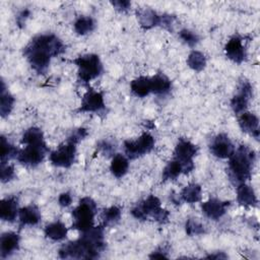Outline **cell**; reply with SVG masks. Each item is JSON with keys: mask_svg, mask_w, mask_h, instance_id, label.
Listing matches in <instances>:
<instances>
[{"mask_svg": "<svg viewBox=\"0 0 260 260\" xmlns=\"http://www.w3.org/2000/svg\"><path fill=\"white\" fill-rule=\"evenodd\" d=\"M64 52L65 45L54 34L38 35L23 48V56L38 74H46L51 59Z\"/></svg>", "mask_w": 260, "mask_h": 260, "instance_id": "1", "label": "cell"}, {"mask_svg": "<svg viewBox=\"0 0 260 260\" xmlns=\"http://www.w3.org/2000/svg\"><path fill=\"white\" fill-rule=\"evenodd\" d=\"M103 224L92 226L71 242L59 249V256L63 259H95L106 248Z\"/></svg>", "mask_w": 260, "mask_h": 260, "instance_id": "2", "label": "cell"}, {"mask_svg": "<svg viewBox=\"0 0 260 260\" xmlns=\"http://www.w3.org/2000/svg\"><path fill=\"white\" fill-rule=\"evenodd\" d=\"M256 161V153L247 145H240L229 157L228 176L234 186L246 183L251 176Z\"/></svg>", "mask_w": 260, "mask_h": 260, "instance_id": "3", "label": "cell"}, {"mask_svg": "<svg viewBox=\"0 0 260 260\" xmlns=\"http://www.w3.org/2000/svg\"><path fill=\"white\" fill-rule=\"evenodd\" d=\"M87 131L85 128H78L71 132L66 140L61 143L57 149L50 153V161L55 167L69 168L73 165L76 157V145L84 137H86Z\"/></svg>", "mask_w": 260, "mask_h": 260, "instance_id": "4", "label": "cell"}, {"mask_svg": "<svg viewBox=\"0 0 260 260\" xmlns=\"http://www.w3.org/2000/svg\"><path fill=\"white\" fill-rule=\"evenodd\" d=\"M131 214L138 220L151 218L159 223L167 222L170 216V212L161 207L160 200L154 195H149L144 200L137 203L131 209Z\"/></svg>", "mask_w": 260, "mask_h": 260, "instance_id": "5", "label": "cell"}, {"mask_svg": "<svg viewBox=\"0 0 260 260\" xmlns=\"http://www.w3.org/2000/svg\"><path fill=\"white\" fill-rule=\"evenodd\" d=\"M96 212V204L90 197H83L79 200V204L72 210L73 230L81 233L90 230L93 226L94 215Z\"/></svg>", "mask_w": 260, "mask_h": 260, "instance_id": "6", "label": "cell"}, {"mask_svg": "<svg viewBox=\"0 0 260 260\" xmlns=\"http://www.w3.org/2000/svg\"><path fill=\"white\" fill-rule=\"evenodd\" d=\"M77 67V77L78 80L86 84L90 80L100 76L103 72V64L101 59L95 54H85L78 56L72 60Z\"/></svg>", "mask_w": 260, "mask_h": 260, "instance_id": "7", "label": "cell"}, {"mask_svg": "<svg viewBox=\"0 0 260 260\" xmlns=\"http://www.w3.org/2000/svg\"><path fill=\"white\" fill-rule=\"evenodd\" d=\"M154 138L148 132L142 133L136 140H125L124 151L128 158L135 159L148 152L154 147Z\"/></svg>", "mask_w": 260, "mask_h": 260, "instance_id": "8", "label": "cell"}, {"mask_svg": "<svg viewBox=\"0 0 260 260\" xmlns=\"http://www.w3.org/2000/svg\"><path fill=\"white\" fill-rule=\"evenodd\" d=\"M198 147L191 141L180 138L175 146L174 158L180 161L183 168V174H189L194 169L193 157L197 154Z\"/></svg>", "mask_w": 260, "mask_h": 260, "instance_id": "9", "label": "cell"}, {"mask_svg": "<svg viewBox=\"0 0 260 260\" xmlns=\"http://www.w3.org/2000/svg\"><path fill=\"white\" fill-rule=\"evenodd\" d=\"M48 152L49 148L46 143L30 144L25 145L23 149L19 150L16 158L21 165L29 168H35L44 160Z\"/></svg>", "mask_w": 260, "mask_h": 260, "instance_id": "10", "label": "cell"}, {"mask_svg": "<svg viewBox=\"0 0 260 260\" xmlns=\"http://www.w3.org/2000/svg\"><path fill=\"white\" fill-rule=\"evenodd\" d=\"M252 96L253 87L251 83L246 78H242V80L239 83L238 92L231 100V108L234 111V113L240 115L246 112Z\"/></svg>", "mask_w": 260, "mask_h": 260, "instance_id": "11", "label": "cell"}, {"mask_svg": "<svg viewBox=\"0 0 260 260\" xmlns=\"http://www.w3.org/2000/svg\"><path fill=\"white\" fill-rule=\"evenodd\" d=\"M106 109L104 93L92 88L88 89L81 99L78 113H102Z\"/></svg>", "mask_w": 260, "mask_h": 260, "instance_id": "12", "label": "cell"}, {"mask_svg": "<svg viewBox=\"0 0 260 260\" xmlns=\"http://www.w3.org/2000/svg\"><path fill=\"white\" fill-rule=\"evenodd\" d=\"M235 146L225 133H219L214 136L209 144L211 154L218 158H229L235 151Z\"/></svg>", "mask_w": 260, "mask_h": 260, "instance_id": "13", "label": "cell"}, {"mask_svg": "<svg viewBox=\"0 0 260 260\" xmlns=\"http://www.w3.org/2000/svg\"><path fill=\"white\" fill-rule=\"evenodd\" d=\"M224 52L226 57L237 64H242L247 59V50L243 45L242 37L233 36L224 46Z\"/></svg>", "mask_w": 260, "mask_h": 260, "instance_id": "14", "label": "cell"}, {"mask_svg": "<svg viewBox=\"0 0 260 260\" xmlns=\"http://www.w3.org/2000/svg\"><path fill=\"white\" fill-rule=\"evenodd\" d=\"M230 205V201H222L218 198L211 197L201 204V210L203 214L209 219L218 220L225 214L226 209Z\"/></svg>", "mask_w": 260, "mask_h": 260, "instance_id": "15", "label": "cell"}, {"mask_svg": "<svg viewBox=\"0 0 260 260\" xmlns=\"http://www.w3.org/2000/svg\"><path fill=\"white\" fill-rule=\"evenodd\" d=\"M238 123H239L241 130L244 133H247L258 140V138H259V118L255 114H253L251 112H244V113L240 114Z\"/></svg>", "mask_w": 260, "mask_h": 260, "instance_id": "16", "label": "cell"}, {"mask_svg": "<svg viewBox=\"0 0 260 260\" xmlns=\"http://www.w3.org/2000/svg\"><path fill=\"white\" fill-rule=\"evenodd\" d=\"M20 238L17 234L12 232H6L2 234L0 238V256L1 258H7L19 249Z\"/></svg>", "mask_w": 260, "mask_h": 260, "instance_id": "17", "label": "cell"}, {"mask_svg": "<svg viewBox=\"0 0 260 260\" xmlns=\"http://www.w3.org/2000/svg\"><path fill=\"white\" fill-rule=\"evenodd\" d=\"M18 200L11 196L3 199L0 203V218L4 221L13 222L18 215Z\"/></svg>", "mask_w": 260, "mask_h": 260, "instance_id": "18", "label": "cell"}, {"mask_svg": "<svg viewBox=\"0 0 260 260\" xmlns=\"http://www.w3.org/2000/svg\"><path fill=\"white\" fill-rule=\"evenodd\" d=\"M237 201L240 205L248 207V206H256L258 203L257 196L255 194L254 189L246 184H240L237 186Z\"/></svg>", "mask_w": 260, "mask_h": 260, "instance_id": "19", "label": "cell"}, {"mask_svg": "<svg viewBox=\"0 0 260 260\" xmlns=\"http://www.w3.org/2000/svg\"><path fill=\"white\" fill-rule=\"evenodd\" d=\"M19 224L20 226L24 225H37L41 221V212L38 206L31 204L24 206L19 209L18 212Z\"/></svg>", "mask_w": 260, "mask_h": 260, "instance_id": "20", "label": "cell"}, {"mask_svg": "<svg viewBox=\"0 0 260 260\" xmlns=\"http://www.w3.org/2000/svg\"><path fill=\"white\" fill-rule=\"evenodd\" d=\"M137 19L143 29H150L154 26H159L160 14H157L150 8H143L136 11Z\"/></svg>", "mask_w": 260, "mask_h": 260, "instance_id": "21", "label": "cell"}, {"mask_svg": "<svg viewBox=\"0 0 260 260\" xmlns=\"http://www.w3.org/2000/svg\"><path fill=\"white\" fill-rule=\"evenodd\" d=\"M151 93L154 94H167L172 88V81L162 73H157L150 77Z\"/></svg>", "mask_w": 260, "mask_h": 260, "instance_id": "22", "label": "cell"}, {"mask_svg": "<svg viewBox=\"0 0 260 260\" xmlns=\"http://www.w3.org/2000/svg\"><path fill=\"white\" fill-rule=\"evenodd\" d=\"M202 197V188L197 183H190L187 186H185L180 195L179 198L181 201L187 202V203H196L201 200Z\"/></svg>", "mask_w": 260, "mask_h": 260, "instance_id": "23", "label": "cell"}, {"mask_svg": "<svg viewBox=\"0 0 260 260\" xmlns=\"http://www.w3.org/2000/svg\"><path fill=\"white\" fill-rule=\"evenodd\" d=\"M44 233L46 238L52 241H62L67 237L68 229L62 221L57 220L47 224L45 226Z\"/></svg>", "mask_w": 260, "mask_h": 260, "instance_id": "24", "label": "cell"}, {"mask_svg": "<svg viewBox=\"0 0 260 260\" xmlns=\"http://www.w3.org/2000/svg\"><path fill=\"white\" fill-rule=\"evenodd\" d=\"M130 89H131V92L138 98H144L148 95L149 93H151L150 77L139 76L133 79L130 83Z\"/></svg>", "mask_w": 260, "mask_h": 260, "instance_id": "25", "label": "cell"}, {"mask_svg": "<svg viewBox=\"0 0 260 260\" xmlns=\"http://www.w3.org/2000/svg\"><path fill=\"white\" fill-rule=\"evenodd\" d=\"M129 168L128 157L121 153H116L111 161L110 170L116 178H122L126 175Z\"/></svg>", "mask_w": 260, "mask_h": 260, "instance_id": "26", "label": "cell"}, {"mask_svg": "<svg viewBox=\"0 0 260 260\" xmlns=\"http://www.w3.org/2000/svg\"><path fill=\"white\" fill-rule=\"evenodd\" d=\"M0 99H1L0 114H1L2 118H5L11 113L15 100H14L13 95L6 88V85L3 80L1 81V98Z\"/></svg>", "mask_w": 260, "mask_h": 260, "instance_id": "27", "label": "cell"}, {"mask_svg": "<svg viewBox=\"0 0 260 260\" xmlns=\"http://www.w3.org/2000/svg\"><path fill=\"white\" fill-rule=\"evenodd\" d=\"M21 142L25 145L30 144H43L46 143L44 140V133L38 127H30L24 131L21 137Z\"/></svg>", "mask_w": 260, "mask_h": 260, "instance_id": "28", "label": "cell"}, {"mask_svg": "<svg viewBox=\"0 0 260 260\" xmlns=\"http://www.w3.org/2000/svg\"><path fill=\"white\" fill-rule=\"evenodd\" d=\"M73 26H74V30L77 35L84 36V35L91 32L94 29L95 23H94V20L90 16H79L75 20Z\"/></svg>", "mask_w": 260, "mask_h": 260, "instance_id": "29", "label": "cell"}, {"mask_svg": "<svg viewBox=\"0 0 260 260\" xmlns=\"http://www.w3.org/2000/svg\"><path fill=\"white\" fill-rule=\"evenodd\" d=\"M181 174H183V168L180 161L177 159H173L167 164L165 169L162 170L161 179L162 181H169V180H176Z\"/></svg>", "mask_w": 260, "mask_h": 260, "instance_id": "30", "label": "cell"}, {"mask_svg": "<svg viewBox=\"0 0 260 260\" xmlns=\"http://www.w3.org/2000/svg\"><path fill=\"white\" fill-rule=\"evenodd\" d=\"M187 65L194 71L200 72L206 66V57L203 53L193 50L187 58Z\"/></svg>", "mask_w": 260, "mask_h": 260, "instance_id": "31", "label": "cell"}, {"mask_svg": "<svg viewBox=\"0 0 260 260\" xmlns=\"http://www.w3.org/2000/svg\"><path fill=\"white\" fill-rule=\"evenodd\" d=\"M102 224L106 228L108 225H112L117 223L121 218V209L118 206H111L105 208L101 214Z\"/></svg>", "mask_w": 260, "mask_h": 260, "instance_id": "32", "label": "cell"}, {"mask_svg": "<svg viewBox=\"0 0 260 260\" xmlns=\"http://www.w3.org/2000/svg\"><path fill=\"white\" fill-rule=\"evenodd\" d=\"M0 149H1V162H6L7 160H9L10 158L16 157L19 149H17L14 145H12L7 139L6 137H4L3 135L1 136V144H0Z\"/></svg>", "mask_w": 260, "mask_h": 260, "instance_id": "33", "label": "cell"}, {"mask_svg": "<svg viewBox=\"0 0 260 260\" xmlns=\"http://www.w3.org/2000/svg\"><path fill=\"white\" fill-rule=\"evenodd\" d=\"M185 231L188 236H199L206 233L205 226L194 218L187 219L185 223Z\"/></svg>", "mask_w": 260, "mask_h": 260, "instance_id": "34", "label": "cell"}, {"mask_svg": "<svg viewBox=\"0 0 260 260\" xmlns=\"http://www.w3.org/2000/svg\"><path fill=\"white\" fill-rule=\"evenodd\" d=\"M179 37L185 44H187L191 48L195 47L199 43V36L188 28L181 29L179 31Z\"/></svg>", "mask_w": 260, "mask_h": 260, "instance_id": "35", "label": "cell"}, {"mask_svg": "<svg viewBox=\"0 0 260 260\" xmlns=\"http://www.w3.org/2000/svg\"><path fill=\"white\" fill-rule=\"evenodd\" d=\"M14 168L11 165L6 162H1V171H0V179L2 183H6L11 181L14 178Z\"/></svg>", "mask_w": 260, "mask_h": 260, "instance_id": "36", "label": "cell"}, {"mask_svg": "<svg viewBox=\"0 0 260 260\" xmlns=\"http://www.w3.org/2000/svg\"><path fill=\"white\" fill-rule=\"evenodd\" d=\"M176 17L175 15L172 14H160V23L159 26L168 29V30H173V26H174V21H175Z\"/></svg>", "mask_w": 260, "mask_h": 260, "instance_id": "37", "label": "cell"}, {"mask_svg": "<svg viewBox=\"0 0 260 260\" xmlns=\"http://www.w3.org/2000/svg\"><path fill=\"white\" fill-rule=\"evenodd\" d=\"M98 148L100 151H102V153L104 155H106V154L111 155L114 153L116 147L112 142H110L108 140H102L98 143Z\"/></svg>", "mask_w": 260, "mask_h": 260, "instance_id": "38", "label": "cell"}, {"mask_svg": "<svg viewBox=\"0 0 260 260\" xmlns=\"http://www.w3.org/2000/svg\"><path fill=\"white\" fill-rule=\"evenodd\" d=\"M111 4L118 10L121 12H126L130 9L131 7V2L128 0H116V1H112Z\"/></svg>", "mask_w": 260, "mask_h": 260, "instance_id": "39", "label": "cell"}, {"mask_svg": "<svg viewBox=\"0 0 260 260\" xmlns=\"http://www.w3.org/2000/svg\"><path fill=\"white\" fill-rule=\"evenodd\" d=\"M169 253V247L164 245L158 247L156 250H154L150 255L149 258H168Z\"/></svg>", "mask_w": 260, "mask_h": 260, "instance_id": "40", "label": "cell"}, {"mask_svg": "<svg viewBox=\"0 0 260 260\" xmlns=\"http://www.w3.org/2000/svg\"><path fill=\"white\" fill-rule=\"evenodd\" d=\"M58 203L61 206H63V207L69 206L72 203V195H71V193L70 192L61 193L59 195V198H58Z\"/></svg>", "mask_w": 260, "mask_h": 260, "instance_id": "41", "label": "cell"}, {"mask_svg": "<svg viewBox=\"0 0 260 260\" xmlns=\"http://www.w3.org/2000/svg\"><path fill=\"white\" fill-rule=\"evenodd\" d=\"M29 15H30V11L28 9H24L18 13V15L16 16V23L20 28H22L25 25V21Z\"/></svg>", "mask_w": 260, "mask_h": 260, "instance_id": "42", "label": "cell"}, {"mask_svg": "<svg viewBox=\"0 0 260 260\" xmlns=\"http://www.w3.org/2000/svg\"><path fill=\"white\" fill-rule=\"evenodd\" d=\"M205 258L206 259H226L228 255L224 254L223 252H215V253L207 255Z\"/></svg>", "mask_w": 260, "mask_h": 260, "instance_id": "43", "label": "cell"}]
</instances>
